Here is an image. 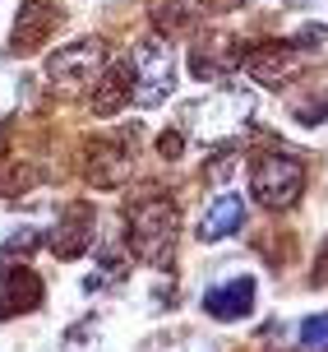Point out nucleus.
I'll list each match as a JSON object with an SVG mask.
<instances>
[{"instance_id":"2eb2a0df","label":"nucleus","mask_w":328,"mask_h":352,"mask_svg":"<svg viewBox=\"0 0 328 352\" xmlns=\"http://www.w3.org/2000/svg\"><path fill=\"white\" fill-rule=\"evenodd\" d=\"M301 348L305 352H328V311L324 316H310L301 324Z\"/></svg>"},{"instance_id":"20e7f679","label":"nucleus","mask_w":328,"mask_h":352,"mask_svg":"<svg viewBox=\"0 0 328 352\" xmlns=\"http://www.w3.org/2000/svg\"><path fill=\"white\" fill-rule=\"evenodd\" d=\"M172 84H176V56L162 37H148L139 42L134 52V102L143 107H157L172 98Z\"/></svg>"},{"instance_id":"1a4fd4ad","label":"nucleus","mask_w":328,"mask_h":352,"mask_svg":"<svg viewBox=\"0 0 328 352\" xmlns=\"http://www.w3.org/2000/svg\"><path fill=\"white\" fill-rule=\"evenodd\" d=\"M204 311L213 320H245L255 311V278H236L204 292Z\"/></svg>"},{"instance_id":"9d476101","label":"nucleus","mask_w":328,"mask_h":352,"mask_svg":"<svg viewBox=\"0 0 328 352\" xmlns=\"http://www.w3.org/2000/svg\"><path fill=\"white\" fill-rule=\"evenodd\" d=\"M88 228H93V209L69 204L65 218L56 223V232H47V246H51L60 260H74V255H84V246H88Z\"/></svg>"},{"instance_id":"9b49d317","label":"nucleus","mask_w":328,"mask_h":352,"mask_svg":"<svg viewBox=\"0 0 328 352\" xmlns=\"http://www.w3.org/2000/svg\"><path fill=\"white\" fill-rule=\"evenodd\" d=\"M236 42H226V37H208L204 47H194L190 52V65L199 79H208V84H218V79H226V74L241 65V56L231 52Z\"/></svg>"},{"instance_id":"0eeeda50","label":"nucleus","mask_w":328,"mask_h":352,"mask_svg":"<svg viewBox=\"0 0 328 352\" xmlns=\"http://www.w3.org/2000/svg\"><path fill=\"white\" fill-rule=\"evenodd\" d=\"M130 176V153L116 140H93L84 148V181L97 190H111Z\"/></svg>"},{"instance_id":"4468645a","label":"nucleus","mask_w":328,"mask_h":352,"mask_svg":"<svg viewBox=\"0 0 328 352\" xmlns=\"http://www.w3.org/2000/svg\"><path fill=\"white\" fill-rule=\"evenodd\" d=\"M199 19V0H153V23L167 33H180Z\"/></svg>"},{"instance_id":"f8f14e48","label":"nucleus","mask_w":328,"mask_h":352,"mask_svg":"<svg viewBox=\"0 0 328 352\" xmlns=\"http://www.w3.org/2000/svg\"><path fill=\"white\" fill-rule=\"evenodd\" d=\"M241 223H245V199L236 190H222L218 199H213L208 218L199 223V241H222V236H231Z\"/></svg>"},{"instance_id":"6ab92c4d","label":"nucleus","mask_w":328,"mask_h":352,"mask_svg":"<svg viewBox=\"0 0 328 352\" xmlns=\"http://www.w3.org/2000/svg\"><path fill=\"white\" fill-rule=\"evenodd\" d=\"M0 148H5V130H0Z\"/></svg>"},{"instance_id":"7ed1b4c3","label":"nucleus","mask_w":328,"mask_h":352,"mask_svg":"<svg viewBox=\"0 0 328 352\" xmlns=\"http://www.w3.org/2000/svg\"><path fill=\"white\" fill-rule=\"evenodd\" d=\"M47 74L65 93H79V88H97V79L106 74V52L97 37H84V42H69L60 52L47 56Z\"/></svg>"},{"instance_id":"f03ea898","label":"nucleus","mask_w":328,"mask_h":352,"mask_svg":"<svg viewBox=\"0 0 328 352\" xmlns=\"http://www.w3.org/2000/svg\"><path fill=\"white\" fill-rule=\"evenodd\" d=\"M250 190L263 209H292L305 190V162L296 153H259L250 167Z\"/></svg>"},{"instance_id":"423d86ee","label":"nucleus","mask_w":328,"mask_h":352,"mask_svg":"<svg viewBox=\"0 0 328 352\" xmlns=\"http://www.w3.org/2000/svg\"><path fill=\"white\" fill-rule=\"evenodd\" d=\"M245 65H250V74H255V84L282 88L301 65H305V52H301V42H268V47H259Z\"/></svg>"},{"instance_id":"dca6fc26","label":"nucleus","mask_w":328,"mask_h":352,"mask_svg":"<svg viewBox=\"0 0 328 352\" xmlns=\"http://www.w3.org/2000/svg\"><path fill=\"white\" fill-rule=\"evenodd\" d=\"M42 241H47L42 232H33V228H19V236H10V241L0 246V255H5V260H19V255H28V250H33V246H42Z\"/></svg>"},{"instance_id":"f3484780","label":"nucleus","mask_w":328,"mask_h":352,"mask_svg":"<svg viewBox=\"0 0 328 352\" xmlns=\"http://www.w3.org/2000/svg\"><path fill=\"white\" fill-rule=\"evenodd\" d=\"M162 153H180V135H167L162 140Z\"/></svg>"},{"instance_id":"39448f33","label":"nucleus","mask_w":328,"mask_h":352,"mask_svg":"<svg viewBox=\"0 0 328 352\" xmlns=\"http://www.w3.org/2000/svg\"><path fill=\"white\" fill-rule=\"evenodd\" d=\"M56 23H60V5L56 0H28L14 19V33H10V56H33L37 47H47Z\"/></svg>"},{"instance_id":"ddd939ff","label":"nucleus","mask_w":328,"mask_h":352,"mask_svg":"<svg viewBox=\"0 0 328 352\" xmlns=\"http://www.w3.org/2000/svg\"><path fill=\"white\" fill-rule=\"evenodd\" d=\"M130 98H134V70H130V65H106V74L97 79V88H93V111L111 116V111H121Z\"/></svg>"},{"instance_id":"f257e3e1","label":"nucleus","mask_w":328,"mask_h":352,"mask_svg":"<svg viewBox=\"0 0 328 352\" xmlns=\"http://www.w3.org/2000/svg\"><path fill=\"white\" fill-rule=\"evenodd\" d=\"M125 228H130V246L143 264H172V250H176V228H180V218H176V204L167 195H148V199H134L130 204V218H125Z\"/></svg>"},{"instance_id":"6e6552de","label":"nucleus","mask_w":328,"mask_h":352,"mask_svg":"<svg viewBox=\"0 0 328 352\" xmlns=\"http://www.w3.org/2000/svg\"><path fill=\"white\" fill-rule=\"evenodd\" d=\"M42 278H37L33 269H5L0 274V320L10 316H28L42 306Z\"/></svg>"},{"instance_id":"a211bd4d","label":"nucleus","mask_w":328,"mask_h":352,"mask_svg":"<svg viewBox=\"0 0 328 352\" xmlns=\"http://www.w3.org/2000/svg\"><path fill=\"white\" fill-rule=\"evenodd\" d=\"M10 98H14V88H10V84H5V79H0V111L10 107Z\"/></svg>"}]
</instances>
